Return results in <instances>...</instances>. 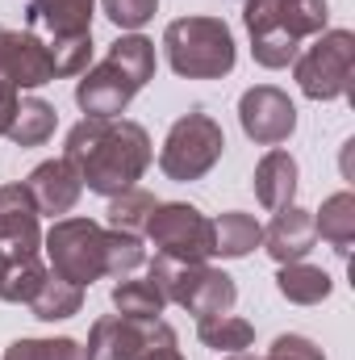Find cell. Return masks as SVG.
I'll list each match as a JSON object with an SVG mask.
<instances>
[{
  "mask_svg": "<svg viewBox=\"0 0 355 360\" xmlns=\"http://www.w3.org/2000/svg\"><path fill=\"white\" fill-rule=\"evenodd\" d=\"M63 160L80 172V184L96 197H117L147 176L155 147L151 134L130 117H84L67 130Z\"/></svg>",
  "mask_w": 355,
  "mask_h": 360,
  "instance_id": "6da1fadb",
  "label": "cell"
},
{
  "mask_svg": "<svg viewBox=\"0 0 355 360\" xmlns=\"http://www.w3.org/2000/svg\"><path fill=\"white\" fill-rule=\"evenodd\" d=\"M163 51H168V63L180 80H222L239 63L230 25L222 17H205V13H188V17L168 21Z\"/></svg>",
  "mask_w": 355,
  "mask_h": 360,
  "instance_id": "7a4b0ae2",
  "label": "cell"
},
{
  "mask_svg": "<svg viewBox=\"0 0 355 360\" xmlns=\"http://www.w3.org/2000/svg\"><path fill=\"white\" fill-rule=\"evenodd\" d=\"M147 276L155 281V289L168 297V306L188 310L192 319H209V314H230L239 302V285L234 276L213 264H180L168 256H155Z\"/></svg>",
  "mask_w": 355,
  "mask_h": 360,
  "instance_id": "3957f363",
  "label": "cell"
},
{
  "mask_svg": "<svg viewBox=\"0 0 355 360\" xmlns=\"http://www.w3.org/2000/svg\"><path fill=\"white\" fill-rule=\"evenodd\" d=\"M222 151H226L222 126L209 113L192 109V113L172 122V130H168V139L159 147V172L168 180H176V184H192V180L209 176L217 168Z\"/></svg>",
  "mask_w": 355,
  "mask_h": 360,
  "instance_id": "277c9868",
  "label": "cell"
},
{
  "mask_svg": "<svg viewBox=\"0 0 355 360\" xmlns=\"http://www.w3.org/2000/svg\"><path fill=\"white\" fill-rule=\"evenodd\" d=\"M355 72V34L351 30H322L314 46L293 59V80L309 101H339L351 96Z\"/></svg>",
  "mask_w": 355,
  "mask_h": 360,
  "instance_id": "5b68a950",
  "label": "cell"
},
{
  "mask_svg": "<svg viewBox=\"0 0 355 360\" xmlns=\"http://www.w3.org/2000/svg\"><path fill=\"white\" fill-rule=\"evenodd\" d=\"M46 269L80 289L105 276V226L92 218H55V226L42 235Z\"/></svg>",
  "mask_w": 355,
  "mask_h": 360,
  "instance_id": "8992f818",
  "label": "cell"
},
{
  "mask_svg": "<svg viewBox=\"0 0 355 360\" xmlns=\"http://www.w3.org/2000/svg\"><path fill=\"white\" fill-rule=\"evenodd\" d=\"M142 239L155 248V256H168L180 264H209L213 260V218L188 201H159Z\"/></svg>",
  "mask_w": 355,
  "mask_h": 360,
  "instance_id": "52a82bcc",
  "label": "cell"
},
{
  "mask_svg": "<svg viewBox=\"0 0 355 360\" xmlns=\"http://www.w3.org/2000/svg\"><path fill=\"white\" fill-rule=\"evenodd\" d=\"M55 80V63L46 42L34 30L0 25V101H17L21 92Z\"/></svg>",
  "mask_w": 355,
  "mask_h": 360,
  "instance_id": "ba28073f",
  "label": "cell"
},
{
  "mask_svg": "<svg viewBox=\"0 0 355 360\" xmlns=\"http://www.w3.org/2000/svg\"><path fill=\"white\" fill-rule=\"evenodd\" d=\"M172 340H176V331L163 319L142 323V319H126V314H105L92 323L84 352H88V360H138L147 348L172 344Z\"/></svg>",
  "mask_w": 355,
  "mask_h": 360,
  "instance_id": "9c48e42d",
  "label": "cell"
},
{
  "mask_svg": "<svg viewBox=\"0 0 355 360\" xmlns=\"http://www.w3.org/2000/svg\"><path fill=\"white\" fill-rule=\"evenodd\" d=\"M239 126L255 147H280L297 130V105L276 84H255L239 96Z\"/></svg>",
  "mask_w": 355,
  "mask_h": 360,
  "instance_id": "30bf717a",
  "label": "cell"
},
{
  "mask_svg": "<svg viewBox=\"0 0 355 360\" xmlns=\"http://www.w3.org/2000/svg\"><path fill=\"white\" fill-rule=\"evenodd\" d=\"M138 92L142 89L113 59H100L76 80V105L84 109V117H121Z\"/></svg>",
  "mask_w": 355,
  "mask_h": 360,
  "instance_id": "8fae6325",
  "label": "cell"
},
{
  "mask_svg": "<svg viewBox=\"0 0 355 360\" xmlns=\"http://www.w3.org/2000/svg\"><path fill=\"white\" fill-rule=\"evenodd\" d=\"M38 205L25 193V184H0V256H29L42 252V226Z\"/></svg>",
  "mask_w": 355,
  "mask_h": 360,
  "instance_id": "7c38bea8",
  "label": "cell"
},
{
  "mask_svg": "<svg viewBox=\"0 0 355 360\" xmlns=\"http://www.w3.org/2000/svg\"><path fill=\"white\" fill-rule=\"evenodd\" d=\"M21 184H25V193L34 197L38 214H51V218H67V214L76 210L80 193H84L80 172H76L67 160H46V164H38Z\"/></svg>",
  "mask_w": 355,
  "mask_h": 360,
  "instance_id": "4fadbf2b",
  "label": "cell"
},
{
  "mask_svg": "<svg viewBox=\"0 0 355 360\" xmlns=\"http://www.w3.org/2000/svg\"><path fill=\"white\" fill-rule=\"evenodd\" d=\"M318 243V226H314V210L301 205H284L276 210V218L264 226V248L276 264H293L305 260Z\"/></svg>",
  "mask_w": 355,
  "mask_h": 360,
  "instance_id": "5bb4252c",
  "label": "cell"
},
{
  "mask_svg": "<svg viewBox=\"0 0 355 360\" xmlns=\"http://www.w3.org/2000/svg\"><path fill=\"white\" fill-rule=\"evenodd\" d=\"M92 13L96 0H25V21L29 30L51 38H72V34H92Z\"/></svg>",
  "mask_w": 355,
  "mask_h": 360,
  "instance_id": "9a60e30c",
  "label": "cell"
},
{
  "mask_svg": "<svg viewBox=\"0 0 355 360\" xmlns=\"http://www.w3.org/2000/svg\"><path fill=\"white\" fill-rule=\"evenodd\" d=\"M297 180H301V168H297V160H293L284 147H272L264 160L255 164L251 188H255L260 205L276 214V210L293 205V197H297Z\"/></svg>",
  "mask_w": 355,
  "mask_h": 360,
  "instance_id": "2e32d148",
  "label": "cell"
},
{
  "mask_svg": "<svg viewBox=\"0 0 355 360\" xmlns=\"http://www.w3.org/2000/svg\"><path fill=\"white\" fill-rule=\"evenodd\" d=\"M255 248H264V226L243 214V210H226L213 218V256L222 260H243Z\"/></svg>",
  "mask_w": 355,
  "mask_h": 360,
  "instance_id": "e0dca14e",
  "label": "cell"
},
{
  "mask_svg": "<svg viewBox=\"0 0 355 360\" xmlns=\"http://www.w3.org/2000/svg\"><path fill=\"white\" fill-rule=\"evenodd\" d=\"M55 126H59V113H55L51 101H42V96H17V109H13V122H8L4 139L17 143V147H42L55 134Z\"/></svg>",
  "mask_w": 355,
  "mask_h": 360,
  "instance_id": "ac0fdd59",
  "label": "cell"
},
{
  "mask_svg": "<svg viewBox=\"0 0 355 360\" xmlns=\"http://www.w3.org/2000/svg\"><path fill=\"white\" fill-rule=\"evenodd\" d=\"M276 289H280V297L293 302V306H318V302L330 297L335 281H330V272L318 269V264L293 260V264H280V272H276Z\"/></svg>",
  "mask_w": 355,
  "mask_h": 360,
  "instance_id": "d6986e66",
  "label": "cell"
},
{
  "mask_svg": "<svg viewBox=\"0 0 355 360\" xmlns=\"http://www.w3.org/2000/svg\"><path fill=\"white\" fill-rule=\"evenodd\" d=\"M46 276H51V269H46L42 252H29V256H4L0 302H8V306H29Z\"/></svg>",
  "mask_w": 355,
  "mask_h": 360,
  "instance_id": "ffe728a7",
  "label": "cell"
},
{
  "mask_svg": "<svg viewBox=\"0 0 355 360\" xmlns=\"http://www.w3.org/2000/svg\"><path fill=\"white\" fill-rule=\"evenodd\" d=\"M314 226H318V235L347 260L351 256V243H355V193H330L326 201H322V210L314 214Z\"/></svg>",
  "mask_w": 355,
  "mask_h": 360,
  "instance_id": "44dd1931",
  "label": "cell"
},
{
  "mask_svg": "<svg viewBox=\"0 0 355 360\" xmlns=\"http://www.w3.org/2000/svg\"><path fill=\"white\" fill-rule=\"evenodd\" d=\"M80 310H84V289L72 285V281H63V276H55V272L42 281V289L29 302V314L38 323H63V319H72Z\"/></svg>",
  "mask_w": 355,
  "mask_h": 360,
  "instance_id": "7402d4cb",
  "label": "cell"
},
{
  "mask_svg": "<svg viewBox=\"0 0 355 360\" xmlns=\"http://www.w3.org/2000/svg\"><path fill=\"white\" fill-rule=\"evenodd\" d=\"M113 310H117V314H126V319L155 323V319H163V310H168V297L155 289V281H151V276H142V281H130V276H121V281L113 285Z\"/></svg>",
  "mask_w": 355,
  "mask_h": 360,
  "instance_id": "603a6c76",
  "label": "cell"
},
{
  "mask_svg": "<svg viewBox=\"0 0 355 360\" xmlns=\"http://www.w3.org/2000/svg\"><path fill=\"white\" fill-rule=\"evenodd\" d=\"M196 340L222 356L230 352H247L255 344V327L239 314H209V319H196Z\"/></svg>",
  "mask_w": 355,
  "mask_h": 360,
  "instance_id": "cb8c5ba5",
  "label": "cell"
},
{
  "mask_svg": "<svg viewBox=\"0 0 355 360\" xmlns=\"http://www.w3.org/2000/svg\"><path fill=\"white\" fill-rule=\"evenodd\" d=\"M105 59H113L138 89H147V84L155 80V42L142 38V34H121V38L109 46Z\"/></svg>",
  "mask_w": 355,
  "mask_h": 360,
  "instance_id": "d4e9b609",
  "label": "cell"
},
{
  "mask_svg": "<svg viewBox=\"0 0 355 360\" xmlns=\"http://www.w3.org/2000/svg\"><path fill=\"white\" fill-rule=\"evenodd\" d=\"M155 205H159V197L134 184V188H126V193L109 197V226H113V231H126V235H138V239H142V231H147V222H151Z\"/></svg>",
  "mask_w": 355,
  "mask_h": 360,
  "instance_id": "484cf974",
  "label": "cell"
},
{
  "mask_svg": "<svg viewBox=\"0 0 355 360\" xmlns=\"http://www.w3.org/2000/svg\"><path fill=\"white\" fill-rule=\"evenodd\" d=\"M330 21V4L326 0H284L280 4V25L288 38H318Z\"/></svg>",
  "mask_w": 355,
  "mask_h": 360,
  "instance_id": "4316f807",
  "label": "cell"
},
{
  "mask_svg": "<svg viewBox=\"0 0 355 360\" xmlns=\"http://www.w3.org/2000/svg\"><path fill=\"white\" fill-rule=\"evenodd\" d=\"M147 264V243L138 235H126V231H105V276H130Z\"/></svg>",
  "mask_w": 355,
  "mask_h": 360,
  "instance_id": "83f0119b",
  "label": "cell"
},
{
  "mask_svg": "<svg viewBox=\"0 0 355 360\" xmlns=\"http://www.w3.org/2000/svg\"><path fill=\"white\" fill-rule=\"evenodd\" d=\"M4 360H88V352L80 340L55 335V340H13L4 348Z\"/></svg>",
  "mask_w": 355,
  "mask_h": 360,
  "instance_id": "f1b7e54d",
  "label": "cell"
},
{
  "mask_svg": "<svg viewBox=\"0 0 355 360\" xmlns=\"http://www.w3.org/2000/svg\"><path fill=\"white\" fill-rule=\"evenodd\" d=\"M42 42H46V38H42ZM46 51H51V63H55V80H59V76H84L92 68V34L51 38Z\"/></svg>",
  "mask_w": 355,
  "mask_h": 360,
  "instance_id": "f546056e",
  "label": "cell"
},
{
  "mask_svg": "<svg viewBox=\"0 0 355 360\" xmlns=\"http://www.w3.org/2000/svg\"><path fill=\"white\" fill-rule=\"evenodd\" d=\"M251 55H255V63H260V68L280 72V68H293V59L301 55V42H297V38H288L284 30H272V34L251 38Z\"/></svg>",
  "mask_w": 355,
  "mask_h": 360,
  "instance_id": "4dcf8cb0",
  "label": "cell"
},
{
  "mask_svg": "<svg viewBox=\"0 0 355 360\" xmlns=\"http://www.w3.org/2000/svg\"><path fill=\"white\" fill-rule=\"evenodd\" d=\"M100 8L121 34H138L159 13V0H100Z\"/></svg>",
  "mask_w": 355,
  "mask_h": 360,
  "instance_id": "1f68e13d",
  "label": "cell"
},
{
  "mask_svg": "<svg viewBox=\"0 0 355 360\" xmlns=\"http://www.w3.org/2000/svg\"><path fill=\"white\" fill-rule=\"evenodd\" d=\"M280 4L284 0H243V25L251 38L272 34V30H284L280 25Z\"/></svg>",
  "mask_w": 355,
  "mask_h": 360,
  "instance_id": "d6a6232c",
  "label": "cell"
},
{
  "mask_svg": "<svg viewBox=\"0 0 355 360\" xmlns=\"http://www.w3.org/2000/svg\"><path fill=\"white\" fill-rule=\"evenodd\" d=\"M267 356H276V360H326V352L309 340V335H276L272 340V348H267Z\"/></svg>",
  "mask_w": 355,
  "mask_h": 360,
  "instance_id": "836d02e7",
  "label": "cell"
},
{
  "mask_svg": "<svg viewBox=\"0 0 355 360\" xmlns=\"http://www.w3.org/2000/svg\"><path fill=\"white\" fill-rule=\"evenodd\" d=\"M138 360H184V356H180L176 340H172V344H155V348H147Z\"/></svg>",
  "mask_w": 355,
  "mask_h": 360,
  "instance_id": "e575fe53",
  "label": "cell"
},
{
  "mask_svg": "<svg viewBox=\"0 0 355 360\" xmlns=\"http://www.w3.org/2000/svg\"><path fill=\"white\" fill-rule=\"evenodd\" d=\"M13 109H17V101H0V139H4V130L13 122Z\"/></svg>",
  "mask_w": 355,
  "mask_h": 360,
  "instance_id": "d590c367",
  "label": "cell"
},
{
  "mask_svg": "<svg viewBox=\"0 0 355 360\" xmlns=\"http://www.w3.org/2000/svg\"><path fill=\"white\" fill-rule=\"evenodd\" d=\"M0 276H4V256H0Z\"/></svg>",
  "mask_w": 355,
  "mask_h": 360,
  "instance_id": "8d00e7d4",
  "label": "cell"
},
{
  "mask_svg": "<svg viewBox=\"0 0 355 360\" xmlns=\"http://www.w3.org/2000/svg\"><path fill=\"white\" fill-rule=\"evenodd\" d=\"M260 360H276V356H260Z\"/></svg>",
  "mask_w": 355,
  "mask_h": 360,
  "instance_id": "74e56055",
  "label": "cell"
}]
</instances>
